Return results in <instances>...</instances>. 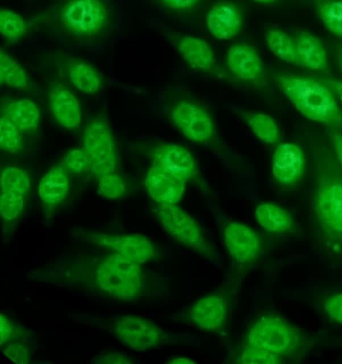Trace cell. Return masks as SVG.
<instances>
[{
    "instance_id": "cell-1",
    "label": "cell",
    "mask_w": 342,
    "mask_h": 364,
    "mask_svg": "<svg viewBox=\"0 0 342 364\" xmlns=\"http://www.w3.org/2000/svg\"><path fill=\"white\" fill-rule=\"evenodd\" d=\"M28 23L29 28L62 42L91 46L112 34L115 17L108 0H56Z\"/></svg>"
},
{
    "instance_id": "cell-2",
    "label": "cell",
    "mask_w": 342,
    "mask_h": 364,
    "mask_svg": "<svg viewBox=\"0 0 342 364\" xmlns=\"http://www.w3.org/2000/svg\"><path fill=\"white\" fill-rule=\"evenodd\" d=\"M39 273L41 279L79 284L123 301L137 298L143 287L141 264L114 252L57 265Z\"/></svg>"
},
{
    "instance_id": "cell-3",
    "label": "cell",
    "mask_w": 342,
    "mask_h": 364,
    "mask_svg": "<svg viewBox=\"0 0 342 364\" xmlns=\"http://www.w3.org/2000/svg\"><path fill=\"white\" fill-rule=\"evenodd\" d=\"M275 82L303 116L329 127H342V111L336 96L319 79L280 74Z\"/></svg>"
},
{
    "instance_id": "cell-4",
    "label": "cell",
    "mask_w": 342,
    "mask_h": 364,
    "mask_svg": "<svg viewBox=\"0 0 342 364\" xmlns=\"http://www.w3.org/2000/svg\"><path fill=\"white\" fill-rule=\"evenodd\" d=\"M245 343L281 358L298 355L306 347V341L297 328L273 314L263 315L252 324L246 333Z\"/></svg>"
},
{
    "instance_id": "cell-5",
    "label": "cell",
    "mask_w": 342,
    "mask_h": 364,
    "mask_svg": "<svg viewBox=\"0 0 342 364\" xmlns=\"http://www.w3.org/2000/svg\"><path fill=\"white\" fill-rule=\"evenodd\" d=\"M156 216L165 232L186 247L212 262H218L216 250L198 222L176 205H158Z\"/></svg>"
},
{
    "instance_id": "cell-6",
    "label": "cell",
    "mask_w": 342,
    "mask_h": 364,
    "mask_svg": "<svg viewBox=\"0 0 342 364\" xmlns=\"http://www.w3.org/2000/svg\"><path fill=\"white\" fill-rule=\"evenodd\" d=\"M82 147L90 159L91 171L97 178L115 171L117 162L115 142L105 119L95 118L88 123L83 132Z\"/></svg>"
},
{
    "instance_id": "cell-7",
    "label": "cell",
    "mask_w": 342,
    "mask_h": 364,
    "mask_svg": "<svg viewBox=\"0 0 342 364\" xmlns=\"http://www.w3.org/2000/svg\"><path fill=\"white\" fill-rule=\"evenodd\" d=\"M75 233L88 242L109 250L139 264L151 260L157 254L154 243L141 234L111 235L82 230Z\"/></svg>"
},
{
    "instance_id": "cell-8",
    "label": "cell",
    "mask_w": 342,
    "mask_h": 364,
    "mask_svg": "<svg viewBox=\"0 0 342 364\" xmlns=\"http://www.w3.org/2000/svg\"><path fill=\"white\" fill-rule=\"evenodd\" d=\"M116 338L138 351L156 348L171 341L170 336L151 321L136 315L119 317L113 323Z\"/></svg>"
},
{
    "instance_id": "cell-9",
    "label": "cell",
    "mask_w": 342,
    "mask_h": 364,
    "mask_svg": "<svg viewBox=\"0 0 342 364\" xmlns=\"http://www.w3.org/2000/svg\"><path fill=\"white\" fill-rule=\"evenodd\" d=\"M178 129L189 140L206 143L213 136L215 126L211 116L200 105L188 100L176 104L170 112Z\"/></svg>"
},
{
    "instance_id": "cell-10",
    "label": "cell",
    "mask_w": 342,
    "mask_h": 364,
    "mask_svg": "<svg viewBox=\"0 0 342 364\" xmlns=\"http://www.w3.org/2000/svg\"><path fill=\"white\" fill-rule=\"evenodd\" d=\"M222 239L230 257L239 264L254 262L262 251V240L249 225L230 221L222 229Z\"/></svg>"
},
{
    "instance_id": "cell-11",
    "label": "cell",
    "mask_w": 342,
    "mask_h": 364,
    "mask_svg": "<svg viewBox=\"0 0 342 364\" xmlns=\"http://www.w3.org/2000/svg\"><path fill=\"white\" fill-rule=\"evenodd\" d=\"M228 315V301L220 293H212L196 301L186 311L183 320L211 332L223 329Z\"/></svg>"
},
{
    "instance_id": "cell-12",
    "label": "cell",
    "mask_w": 342,
    "mask_h": 364,
    "mask_svg": "<svg viewBox=\"0 0 342 364\" xmlns=\"http://www.w3.org/2000/svg\"><path fill=\"white\" fill-rule=\"evenodd\" d=\"M306 165L301 148L293 143L279 144L272 156V174L283 185H293L300 181Z\"/></svg>"
},
{
    "instance_id": "cell-13",
    "label": "cell",
    "mask_w": 342,
    "mask_h": 364,
    "mask_svg": "<svg viewBox=\"0 0 342 364\" xmlns=\"http://www.w3.org/2000/svg\"><path fill=\"white\" fill-rule=\"evenodd\" d=\"M153 164L167 171L186 182L197 172L192 154L184 146L164 143L156 146L152 153Z\"/></svg>"
},
{
    "instance_id": "cell-14",
    "label": "cell",
    "mask_w": 342,
    "mask_h": 364,
    "mask_svg": "<svg viewBox=\"0 0 342 364\" xmlns=\"http://www.w3.org/2000/svg\"><path fill=\"white\" fill-rule=\"evenodd\" d=\"M186 183L154 164L148 170L144 181L149 196L159 205H176L183 196Z\"/></svg>"
},
{
    "instance_id": "cell-15",
    "label": "cell",
    "mask_w": 342,
    "mask_h": 364,
    "mask_svg": "<svg viewBox=\"0 0 342 364\" xmlns=\"http://www.w3.org/2000/svg\"><path fill=\"white\" fill-rule=\"evenodd\" d=\"M228 70L237 78L254 85L264 80L262 61L257 50L246 43L232 46L227 53Z\"/></svg>"
},
{
    "instance_id": "cell-16",
    "label": "cell",
    "mask_w": 342,
    "mask_h": 364,
    "mask_svg": "<svg viewBox=\"0 0 342 364\" xmlns=\"http://www.w3.org/2000/svg\"><path fill=\"white\" fill-rule=\"evenodd\" d=\"M205 23L215 38L228 40L240 31L242 14L237 4L228 0L220 1L212 6L206 15Z\"/></svg>"
},
{
    "instance_id": "cell-17",
    "label": "cell",
    "mask_w": 342,
    "mask_h": 364,
    "mask_svg": "<svg viewBox=\"0 0 342 364\" xmlns=\"http://www.w3.org/2000/svg\"><path fill=\"white\" fill-rule=\"evenodd\" d=\"M50 109L57 120L68 129L78 128L82 122V110L77 97L65 85L55 82L48 88Z\"/></svg>"
},
{
    "instance_id": "cell-18",
    "label": "cell",
    "mask_w": 342,
    "mask_h": 364,
    "mask_svg": "<svg viewBox=\"0 0 342 364\" xmlns=\"http://www.w3.org/2000/svg\"><path fill=\"white\" fill-rule=\"evenodd\" d=\"M70 189L68 171L61 166L51 168L41 178L38 194L48 210L58 206L67 197Z\"/></svg>"
},
{
    "instance_id": "cell-19",
    "label": "cell",
    "mask_w": 342,
    "mask_h": 364,
    "mask_svg": "<svg viewBox=\"0 0 342 364\" xmlns=\"http://www.w3.org/2000/svg\"><path fill=\"white\" fill-rule=\"evenodd\" d=\"M1 115L21 132L35 130L39 124L41 112L31 99H6L1 102Z\"/></svg>"
},
{
    "instance_id": "cell-20",
    "label": "cell",
    "mask_w": 342,
    "mask_h": 364,
    "mask_svg": "<svg viewBox=\"0 0 342 364\" xmlns=\"http://www.w3.org/2000/svg\"><path fill=\"white\" fill-rule=\"evenodd\" d=\"M301 66L317 72L328 68V56L324 45L314 35L299 31L294 36Z\"/></svg>"
},
{
    "instance_id": "cell-21",
    "label": "cell",
    "mask_w": 342,
    "mask_h": 364,
    "mask_svg": "<svg viewBox=\"0 0 342 364\" xmlns=\"http://www.w3.org/2000/svg\"><path fill=\"white\" fill-rule=\"evenodd\" d=\"M59 57L65 62L68 79L77 89L87 94L96 93L101 89V75L92 65L66 55Z\"/></svg>"
},
{
    "instance_id": "cell-22",
    "label": "cell",
    "mask_w": 342,
    "mask_h": 364,
    "mask_svg": "<svg viewBox=\"0 0 342 364\" xmlns=\"http://www.w3.org/2000/svg\"><path fill=\"white\" fill-rule=\"evenodd\" d=\"M178 50L186 63L192 68L210 71L215 66V58L209 45L203 39L183 37L178 43Z\"/></svg>"
},
{
    "instance_id": "cell-23",
    "label": "cell",
    "mask_w": 342,
    "mask_h": 364,
    "mask_svg": "<svg viewBox=\"0 0 342 364\" xmlns=\"http://www.w3.org/2000/svg\"><path fill=\"white\" fill-rule=\"evenodd\" d=\"M255 218L258 224L272 233H284L294 225L292 217L281 206L272 203L260 204L255 210Z\"/></svg>"
},
{
    "instance_id": "cell-24",
    "label": "cell",
    "mask_w": 342,
    "mask_h": 364,
    "mask_svg": "<svg viewBox=\"0 0 342 364\" xmlns=\"http://www.w3.org/2000/svg\"><path fill=\"white\" fill-rule=\"evenodd\" d=\"M240 115L262 141L267 144H275L279 141V128L270 116L261 112L248 111H241Z\"/></svg>"
},
{
    "instance_id": "cell-25",
    "label": "cell",
    "mask_w": 342,
    "mask_h": 364,
    "mask_svg": "<svg viewBox=\"0 0 342 364\" xmlns=\"http://www.w3.org/2000/svg\"><path fill=\"white\" fill-rule=\"evenodd\" d=\"M266 42L272 53L279 59L301 65L294 38L278 28H271L266 33Z\"/></svg>"
},
{
    "instance_id": "cell-26",
    "label": "cell",
    "mask_w": 342,
    "mask_h": 364,
    "mask_svg": "<svg viewBox=\"0 0 342 364\" xmlns=\"http://www.w3.org/2000/svg\"><path fill=\"white\" fill-rule=\"evenodd\" d=\"M0 82L17 89H28L30 86L24 68L2 48L0 50Z\"/></svg>"
},
{
    "instance_id": "cell-27",
    "label": "cell",
    "mask_w": 342,
    "mask_h": 364,
    "mask_svg": "<svg viewBox=\"0 0 342 364\" xmlns=\"http://www.w3.org/2000/svg\"><path fill=\"white\" fill-rule=\"evenodd\" d=\"M314 8L326 28L342 38V0H314Z\"/></svg>"
},
{
    "instance_id": "cell-28",
    "label": "cell",
    "mask_w": 342,
    "mask_h": 364,
    "mask_svg": "<svg viewBox=\"0 0 342 364\" xmlns=\"http://www.w3.org/2000/svg\"><path fill=\"white\" fill-rule=\"evenodd\" d=\"M29 23L16 12L1 8L0 10V32L9 43L21 40L27 33Z\"/></svg>"
},
{
    "instance_id": "cell-29",
    "label": "cell",
    "mask_w": 342,
    "mask_h": 364,
    "mask_svg": "<svg viewBox=\"0 0 342 364\" xmlns=\"http://www.w3.org/2000/svg\"><path fill=\"white\" fill-rule=\"evenodd\" d=\"M1 191H12L26 196L31 188L27 173L16 166H6L1 171Z\"/></svg>"
},
{
    "instance_id": "cell-30",
    "label": "cell",
    "mask_w": 342,
    "mask_h": 364,
    "mask_svg": "<svg viewBox=\"0 0 342 364\" xmlns=\"http://www.w3.org/2000/svg\"><path fill=\"white\" fill-rule=\"evenodd\" d=\"M25 196L16 192L1 191L0 213L4 221H14L21 215L25 205Z\"/></svg>"
},
{
    "instance_id": "cell-31",
    "label": "cell",
    "mask_w": 342,
    "mask_h": 364,
    "mask_svg": "<svg viewBox=\"0 0 342 364\" xmlns=\"http://www.w3.org/2000/svg\"><path fill=\"white\" fill-rule=\"evenodd\" d=\"M20 131L5 117L0 118V148L3 151L16 153L23 147Z\"/></svg>"
},
{
    "instance_id": "cell-32",
    "label": "cell",
    "mask_w": 342,
    "mask_h": 364,
    "mask_svg": "<svg viewBox=\"0 0 342 364\" xmlns=\"http://www.w3.org/2000/svg\"><path fill=\"white\" fill-rule=\"evenodd\" d=\"M97 190L102 197L107 199H119L127 192L123 178L115 171L98 177Z\"/></svg>"
},
{
    "instance_id": "cell-33",
    "label": "cell",
    "mask_w": 342,
    "mask_h": 364,
    "mask_svg": "<svg viewBox=\"0 0 342 364\" xmlns=\"http://www.w3.org/2000/svg\"><path fill=\"white\" fill-rule=\"evenodd\" d=\"M61 166L68 171L80 174L91 171L90 159L83 147L71 149L63 159Z\"/></svg>"
},
{
    "instance_id": "cell-34",
    "label": "cell",
    "mask_w": 342,
    "mask_h": 364,
    "mask_svg": "<svg viewBox=\"0 0 342 364\" xmlns=\"http://www.w3.org/2000/svg\"><path fill=\"white\" fill-rule=\"evenodd\" d=\"M237 362L240 363L277 364L281 362V357L264 349L246 344Z\"/></svg>"
},
{
    "instance_id": "cell-35",
    "label": "cell",
    "mask_w": 342,
    "mask_h": 364,
    "mask_svg": "<svg viewBox=\"0 0 342 364\" xmlns=\"http://www.w3.org/2000/svg\"><path fill=\"white\" fill-rule=\"evenodd\" d=\"M1 350L5 356L14 363L26 364L30 362V351L23 344L7 343Z\"/></svg>"
},
{
    "instance_id": "cell-36",
    "label": "cell",
    "mask_w": 342,
    "mask_h": 364,
    "mask_svg": "<svg viewBox=\"0 0 342 364\" xmlns=\"http://www.w3.org/2000/svg\"><path fill=\"white\" fill-rule=\"evenodd\" d=\"M324 309L331 319L342 324V293L327 298L324 301Z\"/></svg>"
},
{
    "instance_id": "cell-37",
    "label": "cell",
    "mask_w": 342,
    "mask_h": 364,
    "mask_svg": "<svg viewBox=\"0 0 342 364\" xmlns=\"http://www.w3.org/2000/svg\"><path fill=\"white\" fill-rule=\"evenodd\" d=\"M16 329L4 314L0 315V344H7L15 336Z\"/></svg>"
},
{
    "instance_id": "cell-38",
    "label": "cell",
    "mask_w": 342,
    "mask_h": 364,
    "mask_svg": "<svg viewBox=\"0 0 342 364\" xmlns=\"http://www.w3.org/2000/svg\"><path fill=\"white\" fill-rule=\"evenodd\" d=\"M95 363H106V364H125L132 363V360L125 355L118 353H106L99 356L95 361Z\"/></svg>"
},
{
    "instance_id": "cell-39",
    "label": "cell",
    "mask_w": 342,
    "mask_h": 364,
    "mask_svg": "<svg viewBox=\"0 0 342 364\" xmlns=\"http://www.w3.org/2000/svg\"><path fill=\"white\" fill-rule=\"evenodd\" d=\"M166 6L176 11H186L195 7L201 0H159Z\"/></svg>"
},
{
    "instance_id": "cell-40",
    "label": "cell",
    "mask_w": 342,
    "mask_h": 364,
    "mask_svg": "<svg viewBox=\"0 0 342 364\" xmlns=\"http://www.w3.org/2000/svg\"><path fill=\"white\" fill-rule=\"evenodd\" d=\"M329 136L338 161L342 166V134L337 132H331Z\"/></svg>"
},
{
    "instance_id": "cell-41",
    "label": "cell",
    "mask_w": 342,
    "mask_h": 364,
    "mask_svg": "<svg viewBox=\"0 0 342 364\" xmlns=\"http://www.w3.org/2000/svg\"><path fill=\"white\" fill-rule=\"evenodd\" d=\"M320 80L342 102V80L336 79H321Z\"/></svg>"
},
{
    "instance_id": "cell-42",
    "label": "cell",
    "mask_w": 342,
    "mask_h": 364,
    "mask_svg": "<svg viewBox=\"0 0 342 364\" xmlns=\"http://www.w3.org/2000/svg\"><path fill=\"white\" fill-rule=\"evenodd\" d=\"M169 363H174V364H188V363H194L195 361L192 360L191 358H186V357H176L170 360L169 361Z\"/></svg>"
},
{
    "instance_id": "cell-43",
    "label": "cell",
    "mask_w": 342,
    "mask_h": 364,
    "mask_svg": "<svg viewBox=\"0 0 342 364\" xmlns=\"http://www.w3.org/2000/svg\"><path fill=\"white\" fill-rule=\"evenodd\" d=\"M252 1L260 3V4H274V3L277 2L278 0H252Z\"/></svg>"
},
{
    "instance_id": "cell-44",
    "label": "cell",
    "mask_w": 342,
    "mask_h": 364,
    "mask_svg": "<svg viewBox=\"0 0 342 364\" xmlns=\"http://www.w3.org/2000/svg\"><path fill=\"white\" fill-rule=\"evenodd\" d=\"M338 61L341 66V68L342 70V49L340 50L338 54Z\"/></svg>"
}]
</instances>
